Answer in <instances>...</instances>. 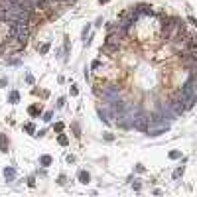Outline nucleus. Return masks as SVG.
I'll return each mask as SVG.
<instances>
[{
	"mask_svg": "<svg viewBox=\"0 0 197 197\" xmlns=\"http://www.w3.org/2000/svg\"><path fill=\"white\" fill-rule=\"evenodd\" d=\"M30 20H32V10L18 4V2L6 12V22H26L28 24Z\"/></svg>",
	"mask_w": 197,
	"mask_h": 197,
	"instance_id": "1",
	"label": "nucleus"
},
{
	"mask_svg": "<svg viewBox=\"0 0 197 197\" xmlns=\"http://www.w3.org/2000/svg\"><path fill=\"white\" fill-rule=\"evenodd\" d=\"M138 112H140V106L136 103H124V111H122V114H118L116 122L122 128H128V126L134 124V118L138 116Z\"/></svg>",
	"mask_w": 197,
	"mask_h": 197,
	"instance_id": "2",
	"label": "nucleus"
},
{
	"mask_svg": "<svg viewBox=\"0 0 197 197\" xmlns=\"http://www.w3.org/2000/svg\"><path fill=\"white\" fill-rule=\"evenodd\" d=\"M170 130V122H166V118L162 114H150V124L146 128L148 136H160V134H166Z\"/></svg>",
	"mask_w": 197,
	"mask_h": 197,
	"instance_id": "3",
	"label": "nucleus"
},
{
	"mask_svg": "<svg viewBox=\"0 0 197 197\" xmlns=\"http://www.w3.org/2000/svg\"><path fill=\"white\" fill-rule=\"evenodd\" d=\"M8 34H10L14 39H18L20 44H26V41H28V36H30V30H28L26 22H10Z\"/></svg>",
	"mask_w": 197,
	"mask_h": 197,
	"instance_id": "4",
	"label": "nucleus"
},
{
	"mask_svg": "<svg viewBox=\"0 0 197 197\" xmlns=\"http://www.w3.org/2000/svg\"><path fill=\"white\" fill-rule=\"evenodd\" d=\"M101 97L105 98L106 103H112V101H118V95H120V89H118V85H105L103 89H101Z\"/></svg>",
	"mask_w": 197,
	"mask_h": 197,
	"instance_id": "5",
	"label": "nucleus"
},
{
	"mask_svg": "<svg viewBox=\"0 0 197 197\" xmlns=\"http://www.w3.org/2000/svg\"><path fill=\"white\" fill-rule=\"evenodd\" d=\"M160 114L164 118H168V120H176L177 114L173 112V108H171L170 101H164V103H160Z\"/></svg>",
	"mask_w": 197,
	"mask_h": 197,
	"instance_id": "6",
	"label": "nucleus"
},
{
	"mask_svg": "<svg viewBox=\"0 0 197 197\" xmlns=\"http://www.w3.org/2000/svg\"><path fill=\"white\" fill-rule=\"evenodd\" d=\"M148 124H150V116L148 114H142V112H138V116L134 118V128L136 130H142V132H146V128H148Z\"/></svg>",
	"mask_w": 197,
	"mask_h": 197,
	"instance_id": "7",
	"label": "nucleus"
},
{
	"mask_svg": "<svg viewBox=\"0 0 197 197\" xmlns=\"http://www.w3.org/2000/svg\"><path fill=\"white\" fill-rule=\"evenodd\" d=\"M170 105H171V108H173V112H176L177 116H179V114H183V112L187 111L185 103H183V101H181L179 97H177V95H173V97L170 98Z\"/></svg>",
	"mask_w": 197,
	"mask_h": 197,
	"instance_id": "8",
	"label": "nucleus"
},
{
	"mask_svg": "<svg viewBox=\"0 0 197 197\" xmlns=\"http://www.w3.org/2000/svg\"><path fill=\"white\" fill-rule=\"evenodd\" d=\"M4 177H6L8 181H14L16 179V170L14 168H4Z\"/></svg>",
	"mask_w": 197,
	"mask_h": 197,
	"instance_id": "9",
	"label": "nucleus"
},
{
	"mask_svg": "<svg viewBox=\"0 0 197 197\" xmlns=\"http://www.w3.org/2000/svg\"><path fill=\"white\" fill-rule=\"evenodd\" d=\"M77 177H79V181H81V183H85V185L89 183V181H91V176H89V173H87L85 170H81V171H79V176H77Z\"/></svg>",
	"mask_w": 197,
	"mask_h": 197,
	"instance_id": "10",
	"label": "nucleus"
},
{
	"mask_svg": "<svg viewBox=\"0 0 197 197\" xmlns=\"http://www.w3.org/2000/svg\"><path fill=\"white\" fill-rule=\"evenodd\" d=\"M0 152H4V154L8 152V138L4 134H0Z\"/></svg>",
	"mask_w": 197,
	"mask_h": 197,
	"instance_id": "11",
	"label": "nucleus"
},
{
	"mask_svg": "<svg viewBox=\"0 0 197 197\" xmlns=\"http://www.w3.org/2000/svg\"><path fill=\"white\" fill-rule=\"evenodd\" d=\"M18 101H20V93L18 91H12L10 95H8V103H12L14 105V103H18Z\"/></svg>",
	"mask_w": 197,
	"mask_h": 197,
	"instance_id": "12",
	"label": "nucleus"
},
{
	"mask_svg": "<svg viewBox=\"0 0 197 197\" xmlns=\"http://www.w3.org/2000/svg\"><path fill=\"white\" fill-rule=\"evenodd\" d=\"M39 166H44V168L51 166V156H41L39 158Z\"/></svg>",
	"mask_w": 197,
	"mask_h": 197,
	"instance_id": "13",
	"label": "nucleus"
},
{
	"mask_svg": "<svg viewBox=\"0 0 197 197\" xmlns=\"http://www.w3.org/2000/svg\"><path fill=\"white\" fill-rule=\"evenodd\" d=\"M28 112H30V116H38L39 112H41V108H39L38 105H32L30 108H28Z\"/></svg>",
	"mask_w": 197,
	"mask_h": 197,
	"instance_id": "14",
	"label": "nucleus"
},
{
	"mask_svg": "<svg viewBox=\"0 0 197 197\" xmlns=\"http://www.w3.org/2000/svg\"><path fill=\"white\" fill-rule=\"evenodd\" d=\"M57 142H59L61 146H67V142H69V138H67L65 134H59V136H57Z\"/></svg>",
	"mask_w": 197,
	"mask_h": 197,
	"instance_id": "15",
	"label": "nucleus"
},
{
	"mask_svg": "<svg viewBox=\"0 0 197 197\" xmlns=\"http://www.w3.org/2000/svg\"><path fill=\"white\" fill-rule=\"evenodd\" d=\"M24 130H26V132H28V134H34V132H36V126H34V124H32V122H28V124H26V126H24Z\"/></svg>",
	"mask_w": 197,
	"mask_h": 197,
	"instance_id": "16",
	"label": "nucleus"
},
{
	"mask_svg": "<svg viewBox=\"0 0 197 197\" xmlns=\"http://www.w3.org/2000/svg\"><path fill=\"white\" fill-rule=\"evenodd\" d=\"M181 176H183V168H177V170L173 171V179H179Z\"/></svg>",
	"mask_w": 197,
	"mask_h": 197,
	"instance_id": "17",
	"label": "nucleus"
},
{
	"mask_svg": "<svg viewBox=\"0 0 197 197\" xmlns=\"http://www.w3.org/2000/svg\"><path fill=\"white\" fill-rule=\"evenodd\" d=\"M49 51V44H44V46L39 47V53H41V55H44V53H47Z\"/></svg>",
	"mask_w": 197,
	"mask_h": 197,
	"instance_id": "18",
	"label": "nucleus"
},
{
	"mask_svg": "<svg viewBox=\"0 0 197 197\" xmlns=\"http://www.w3.org/2000/svg\"><path fill=\"white\" fill-rule=\"evenodd\" d=\"M51 118H53V112H51V111H47L46 114H44V120H46V122H49Z\"/></svg>",
	"mask_w": 197,
	"mask_h": 197,
	"instance_id": "19",
	"label": "nucleus"
},
{
	"mask_svg": "<svg viewBox=\"0 0 197 197\" xmlns=\"http://www.w3.org/2000/svg\"><path fill=\"white\" fill-rule=\"evenodd\" d=\"M73 132H75V136H79V134H81V128H79L77 122H73Z\"/></svg>",
	"mask_w": 197,
	"mask_h": 197,
	"instance_id": "20",
	"label": "nucleus"
},
{
	"mask_svg": "<svg viewBox=\"0 0 197 197\" xmlns=\"http://www.w3.org/2000/svg\"><path fill=\"white\" fill-rule=\"evenodd\" d=\"M170 158L171 160H177V158H181V152H170Z\"/></svg>",
	"mask_w": 197,
	"mask_h": 197,
	"instance_id": "21",
	"label": "nucleus"
},
{
	"mask_svg": "<svg viewBox=\"0 0 197 197\" xmlns=\"http://www.w3.org/2000/svg\"><path fill=\"white\" fill-rule=\"evenodd\" d=\"M65 181H67L65 176H59V177H57V183H59V185H65Z\"/></svg>",
	"mask_w": 197,
	"mask_h": 197,
	"instance_id": "22",
	"label": "nucleus"
},
{
	"mask_svg": "<svg viewBox=\"0 0 197 197\" xmlns=\"http://www.w3.org/2000/svg\"><path fill=\"white\" fill-rule=\"evenodd\" d=\"M8 63H10V65H18L20 59H18V57H12V59H8Z\"/></svg>",
	"mask_w": 197,
	"mask_h": 197,
	"instance_id": "23",
	"label": "nucleus"
},
{
	"mask_svg": "<svg viewBox=\"0 0 197 197\" xmlns=\"http://www.w3.org/2000/svg\"><path fill=\"white\" fill-rule=\"evenodd\" d=\"M71 95H73V97H77V95H79V89H77V87H75V85L71 87Z\"/></svg>",
	"mask_w": 197,
	"mask_h": 197,
	"instance_id": "24",
	"label": "nucleus"
},
{
	"mask_svg": "<svg viewBox=\"0 0 197 197\" xmlns=\"http://www.w3.org/2000/svg\"><path fill=\"white\" fill-rule=\"evenodd\" d=\"M63 130V122H57V124H55V132H61Z\"/></svg>",
	"mask_w": 197,
	"mask_h": 197,
	"instance_id": "25",
	"label": "nucleus"
},
{
	"mask_svg": "<svg viewBox=\"0 0 197 197\" xmlns=\"http://www.w3.org/2000/svg\"><path fill=\"white\" fill-rule=\"evenodd\" d=\"M28 185L34 187V185H36V179H34V177H28Z\"/></svg>",
	"mask_w": 197,
	"mask_h": 197,
	"instance_id": "26",
	"label": "nucleus"
},
{
	"mask_svg": "<svg viewBox=\"0 0 197 197\" xmlns=\"http://www.w3.org/2000/svg\"><path fill=\"white\" fill-rule=\"evenodd\" d=\"M105 140H108V142H111V140H114V136H112V134H108V132H106V134H105Z\"/></svg>",
	"mask_w": 197,
	"mask_h": 197,
	"instance_id": "27",
	"label": "nucleus"
},
{
	"mask_svg": "<svg viewBox=\"0 0 197 197\" xmlns=\"http://www.w3.org/2000/svg\"><path fill=\"white\" fill-rule=\"evenodd\" d=\"M187 20H189V24H193V26H197V20L193 18V16H189V18H187Z\"/></svg>",
	"mask_w": 197,
	"mask_h": 197,
	"instance_id": "28",
	"label": "nucleus"
},
{
	"mask_svg": "<svg viewBox=\"0 0 197 197\" xmlns=\"http://www.w3.org/2000/svg\"><path fill=\"white\" fill-rule=\"evenodd\" d=\"M97 67H101V61H98V59L97 61H93V69H97Z\"/></svg>",
	"mask_w": 197,
	"mask_h": 197,
	"instance_id": "29",
	"label": "nucleus"
},
{
	"mask_svg": "<svg viewBox=\"0 0 197 197\" xmlns=\"http://www.w3.org/2000/svg\"><path fill=\"white\" fill-rule=\"evenodd\" d=\"M6 85V79H0V87H4Z\"/></svg>",
	"mask_w": 197,
	"mask_h": 197,
	"instance_id": "30",
	"label": "nucleus"
},
{
	"mask_svg": "<svg viewBox=\"0 0 197 197\" xmlns=\"http://www.w3.org/2000/svg\"><path fill=\"white\" fill-rule=\"evenodd\" d=\"M98 2H101V4H106V2H108V0H98Z\"/></svg>",
	"mask_w": 197,
	"mask_h": 197,
	"instance_id": "31",
	"label": "nucleus"
}]
</instances>
